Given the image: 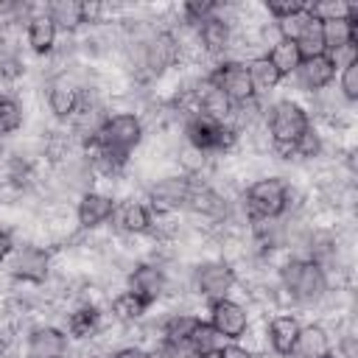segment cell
<instances>
[{"instance_id":"cell-1","label":"cell","mask_w":358,"mask_h":358,"mask_svg":"<svg viewBox=\"0 0 358 358\" xmlns=\"http://www.w3.org/2000/svg\"><path fill=\"white\" fill-rule=\"evenodd\" d=\"M280 282H282V291L299 305H310V302H316L327 294L324 268H319L308 257H291L280 268Z\"/></svg>"},{"instance_id":"cell-2","label":"cell","mask_w":358,"mask_h":358,"mask_svg":"<svg viewBox=\"0 0 358 358\" xmlns=\"http://www.w3.org/2000/svg\"><path fill=\"white\" fill-rule=\"evenodd\" d=\"M288 182L280 176H263L246 187V215L252 221H277L288 213Z\"/></svg>"},{"instance_id":"cell-3","label":"cell","mask_w":358,"mask_h":358,"mask_svg":"<svg viewBox=\"0 0 358 358\" xmlns=\"http://www.w3.org/2000/svg\"><path fill=\"white\" fill-rule=\"evenodd\" d=\"M143 140V120L131 112H117V115H106V120L101 123L98 134L87 143H95L103 151H112L117 157H126L134 151V145Z\"/></svg>"},{"instance_id":"cell-4","label":"cell","mask_w":358,"mask_h":358,"mask_svg":"<svg viewBox=\"0 0 358 358\" xmlns=\"http://www.w3.org/2000/svg\"><path fill=\"white\" fill-rule=\"evenodd\" d=\"M185 140H187V145H193L204 154H221L238 143V131L229 123H218L201 112H193L185 117Z\"/></svg>"},{"instance_id":"cell-5","label":"cell","mask_w":358,"mask_h":358,"mask_svg":"<svg viewBox=\"0 0 358 358\" xmlns=\"http://www.w3.org/2000/svg\"><path fill=\"white\" fill-rule=\"evenodd\" d=\"M308 126H310V117H308V112L296 101H277L268 109V137H271V145H294Z\"/></svg>"},{"instance_id":"cell-6","label":"cell","mask_w":358,"mask_h":358,"mask_svg":"<svg viewBox=\"0 0 358 358\" xmlns=\"http://www.w3.org/2000/svg\"><path fill=\"white\" fill-rule=\"evenodd\" d=\"M207 81L215 84L232 103H246V101L257 98L255 90H252V78H249L246 62H241V59H227V62H221V64L207 76Z\"/></svg>"},{"instance_id":"cell-7","label":"cell","mask_w":358,"mask_h":358,"mask_svg":"<svg viewBox=\"0 0 358 358\" xmlns=\"http://www.w3.org/2000/svg\"><path fill=\"white\" fill-rule=\"evenodd\" d=\"M190 190H193V176L176 173V176L157 179V182L148 187L151 213L159 215V213H173V210H179V207H187Z\"/></svg>"},{"instance_id":"cell-8","label":"cell","mask_w":358,"mask_h":358,"mask_svg":"<svg viewBox=\"0 0 358 358\" xmlns=\"http://www.w3.org/2000/svg\"><path fill=\"white\" fill-rule=\"evenodd\" d=\"M235 268L227 263V260H210V263H201L196 268V291L204 296V299H224L229 296V291L235 288Z\"/></svg>"},{"instance_id":"cell-9","label":"cell","mask_w":358,"mask_h":358,"mask_svg":"<svg viewBox=\"0 0 358 358\" xmlns=\"http://www.w3.org/2000/svg\"><path fill=\"white\" fill-rule=\"evenodd\" d=\"M210 324L227 338V341H241L246 327H249V313L243 305H238L235 299L224 296V299H213L210 302Z\"/></svg>"},{"instance_id":"cell-10","label":"cell","mask_w":358,"mask_h":358,"mask_svg":"<svg viewBox=\"0 0 358 358\" xmlns=\"http://www.w3.org/2000/svg\"><path fill=\"white\" fill-rule=\"evenodd\" d=\"M322 34H324L327 56H336L347 48H355V42H358V6H350L347 17L322 20Z\"/></svg>"},{"instance_id":"cell-11","label":"cell","mask_w":358,"mask_h":358,"mask_svg":"<svg viewBox=\"0 0 358 358\" xmlns=\"http://www.w3.org/2000/svg\"><path fill=\"white\" fill-rule=\"evenodd\" d=\"M115 199L106 193H95V190H84L78 204H76V221L81 229H95L101 224H106L115 213Z\"/></svg>"},{"instance_id":"cell-12","label":"cell","mask_w":358,"mask_h":358,"mask_svg":"<svg viewBox=\"0 0 358 358\" xmlns=\"http://www.w3.org/2000/svg\"><path fill=\"white\" fill-rule=\"evenodd\" d=\"M196 42L210 56L227 53L229 45H232V22L215 11V17H210V20H204V22L196 25Z\"/></svg>"},{"instance_id":"cell-13","label":"cell","mask_w":358,"mask_h":358,"mask_svg":"<svg viewBox=\"0 0 358 358\" xmlns=\"http://www.w3.org/2000/svg\"><path fill=\"white\" fill-rule=\"evenodd\" d=\"M112 221L120 232H129V235H148L154 232V213L148 204L143 201H123V204H115V213H112Z\"/></svg>"},{"instance_id":"cell-14","label":"cell","mask_w":358,"mask_h":358,"mask_svg":"<svg viewBox=\"0 0 358 358\" xmlns=\"http://www.w3.org/2000/svg\"><path fill=\"white\" fill-rule=\"evenodd\" d=\"M48 268H50V252L48 249H42V246H22L14 255L11 274L17 280H25V282H45Z\"/></svg>"},{"instance_id":"cell-15","label":"cell","mask_w":358,"mask_h":358,"mask_svg":"<svg viewBox=\"0 0 358 358\" xmlns=\"http://www.w3.org/2000/svg\"><path fill=\"white\" fill-rule=\"evenodd\" d=\"M165 285H168V277H165V271H162L159 266H154V263H140V266H134L131 274H129V291L137 294L140 299H145L148 305H154V302L162 296Z\"/></svg>"},{"instance_id":"cell-16","label":"cell","mask_w":358,"mask_h":358,"mask_svg":"<svg viewBox=\"0 0 358 358\" xmlns=\"http://www.w3.org/2000/svg\"><path fill=\"white\" fill-rule=\"evenodd\" d=\"M336 70H338V64L333 62V56L322 53V56H313V59H302V64L296 67V78L308 92H322L333 84Z\"/></svg>"},{"instance_id":"cell-17","label":"cell","mask_w":358,"mask_h":358,"mask_svg":"<svg viewBox=\"0 0 358 358\" xmlns=\"http://www.w3.org/2000/svg\"><path fill=\"white\" fill-rule=\"evenodd\" d=\"M25 352H28V358H64L67 355V336L50 324L34 327L28 333Z\"/></svg>"},{"instance_id":"cell-18","label":"cell","mask_w":358,"mask_h":358,"mask_svg":"<svg viewBox=\"0 0 358 358\" xmlns=\"http://www.w3.org/2000/svg\"><path fill=\"white\" fill-rule=\"evenodd\" d=\"M299 322L296 316H274L268 322V330H266V338H268V347L280 355V358H291L294 355V344H296V336H299Z\"/></svg>"},{"instance_id":"cell-19","label":"cell","mask_w":358,"mask_h":358,"mask_svg":"<svg viewBox=\"0 0 358 358\" xmlns=\"http://www.w3.org/2000/svg\"><path fill=\"white\" fill-rule=\"evenodd\" d=\"M56 34L59 28L53 25V20L48 17V11H39V14H31L28 17V25H25V39H28V48L39 56L50 53L56 48Z\"/></svg>"},{"instance_id":"cell-20","label":"cell","mask_w":358,"mask_h":358,"mask_svg":"<svg viewBox=\"0 0 358 358\" xmlns=\"http://www.w3.org/2000/svg\"><path fill=\"white\" fill-rule=\"evenodd\" d=\"M327 352H333L330 333L322 324H302L296 344H294V355L296 358H324Z\"/></svg>"},{"instance_id":"cell-21","label":"cell","mask_w":358,"mask_h":358,"mask_svg":"<svg viewBox=\"0 0 358 358\" xmlns=\"http://www.w3.org/2000/svg\"><path fill=\"white\" fill-rule=\"evenodd\" d=\"M187 207L204 218H224L227 215V199L210 187V185H199L193 182V190H190V199H187Z\"/></svg>"},{"instance_id":"cell-22","label":"cell","mask_w":358,"mask_h":358,"mask_svg":"<svg viewBox=\"0 0 358 358\" xmlns=\"http://www.w3.org/2000/svg\"><path fill=\"white\" fill-rule=\"evenodd\" d=\"M78 92L81 90L73 87L67 81V76L50 81V87H48V106H50V112L59 120H70V115L76 112V103H78Z\"/></svg>"},{"instance_id":"cell-23","label":"cell","mask_w":358,"mask_h":358,"mask_svg":"<svg viewBox=\"0 0 358 358\" xmlns=\"http://www.w3.org/2000/svg\"><path fill=\"white\" fill-rule=\"evenodd\" d=\"M294 42H296V48H299V56H302V59H313V56L327 53V50H324L322 20H319V17H313V14L308 11V17H305V22L299 25V31H296Z\"/></svg>"},{"instance_id":"cell-24","label":"cell","mask_w":358,"mask_h":358,"mask_svg":"<svg viewBox=\"0 0 358 358\" xmlns=\"http://www.w3.org/2000/svg\"><path fill=\"white\" fill-rule=\"evenodd\" d=\"M266 59L274 64V70H277L282 78H285V76H291V73H296V67L302 64L299 48H296V42H294V39H288V36L274 39V42H271V48H268V53H266Z\"/></svg>"},{"instance_id":"cell-25","label":"cell","mask_w":358,"mask_h":358,"mask_svg":"<svg viewBox=\"0 0 358 358\" xmlns=\"http://www.w3.org/2000/svg\"><path fill=\"white\" fill-rule=\"evenodd\" d=\"M199 316L193 313H171L165 322H162V341L171 344V347H187L193 330L199 327Z\"/></svg>"},{"instance_id":"cell-26","label":"cell","mask_w":358,"mask_h":358,"mask_svg":"<svg viewBox=\"0 0 358 358\" xmlns=\"http://www.w3.org/2000/svg\"><path fill=\"white\" fill-rule=\"evenodd\" d=\"M45 11L62 31H76L84 25V3L78 0H53L50 6H45Z\"/></svg>"},{"instance_id":"cell-27","label":"cell","mask_w":358,"mask_h":358,"mask_svg":"<svg viewBox=\"0 0 358 358\" xmlns=\"http://www.w3.org/2000/svg\"><path fill=\"white\" fill-rule=\"evenodd\" d=\"M246 70H249L252 90H255V95H257V98H260V95H266V92H271V90L282 81V76L274 70V64H271L266 56H252V59L246 62Z\"/></svg>"},{"instance_id":"cell-28","label":"cell","mask_w":358,"mask_h":358,"mask_svg":"<svg viewBox=\"0 0 358 358\" xmlns=\"http://www.w3.org/2000/svg\"><path fill=\"white\" fill-rule=\"evenodd\" d=\"M109 310H112V316H115L117 322H123V324H134V322H140L143 313L148 310V302L140 299V296L131 294V291H120V294L109 302Z\"/></svg>"},{"instance_id":"cell-29","label":"cell","mask_w":358,"mask_h":358,"mask_svg":"<svg viewBox=\"0 0 358 358\" xmlns=\"http://www.w3.org/2000/svg\"><path fill=\"white\" fill-rule=\"evenodd\" d=\"M101 330V313L92 305H81L67 316V333L76 338H92Z\"/></svg>"},{"instance_id":"cell-30","label":"cell","mask_w":358,"mask_h":358,"mask_svg":"<svg viewBox=\"0 0 358 358\" xmlns=\"http://www.w3.org/2000/svg\"><path fill=\"white\" fill-rule=\"evenodd\" d=\"M224 344H227V338H224L210 322H199V327L193 330V336H190V341H187V347H190L193 352L204 355V358L218 355V350H221Z\"/></svg>"},{"instance_id":"cell-31","label":"cell","mask_w":358,"mask_h":358,"mask_svg":"<svg viewBox=\"0 0 358 358\" xmlns=\"http://www.w3.org/2000/svg\"><path fill=\"white\" fill-rule=\"evenodd\" d=\"M22 126V106L14 98H0V137L14 134Z\"/></svg>"},{"instance_id":"cell-32","label":"cell","mask_w":358,"mask_h":358,"mask_svg":"<svg viewBox=\"0 0 358 358\" xmlns=\"http://www.w3.org/2000/svg\"><path fill=\"white\" fill-rule=\"evenodd\" d=\"M338 70H341V73H338V92H341V98H344L347 103L358 101V59L347 62V64L338 67Z\"/></svg>"},{"instance_id":"cell-33","label":"cell","mask_w":358,"mask_h":358,"mask_svg":"<svg viewBox=\"0 0 358 358\" xmlns=\"http://www.w3.org/2000/svg\"><path fill=\"white\" fill-rule=\"evenodd\" d=\"M308 6L310 3H305V0H268L266 3V11H268V17H274L277 22H282V20H291V17L305 14Z\"/></svg>"},{"instance_id":"cell-34","label":"cell","mask_w":358,"mask_h":358,"mask_svg":"<svg viewBox=\"0 0 358 358\" xmlns=\"http://www.w3.org/2000/svg\"><path fill=\"white\" fill-rule=\"evenodd\" d=\"M215 11H218V3H213V0H190L182 6L185 22H190V25H199V22L215 17Z\"/></svg>"},{"instance_id":"cell-35","label":"cell","mask_w":358,"mask_h":358,"mask_svg":"<svg viewBox=\"0 0 358 358\" xmlns=\"http://www.w3.org/2000/svg\"><path fill=\"white\" fill-rule=\"evenodd\" d=\"M294 154L302 157V159H313V157L322 154V137H319V131H316L313 126H308V129L299 134V140L294 143Z\"/></svg>"},{"instance_id":"cell-36","label":"cell","mask_w":358,"mask_h":358,"mask_svg":"<svg viewBox=\"0 0 358 358\" xmlns=\"http://www.w3.org/2000/svg\"><path fill=\"white\" fill-rule=\"evenodd\" d=\"M179 165H182V173L185 176H196L207 165V154L185 143V148H179Z\"/></svg>"},{"instance_id":"cell-37","label":"cell","mask_w":358,"mask_h":358,"mask_svg":"<svg viewBox=\"0 0 358 358\" xmlns=\"http://www.w3.org/2000/svg\"><path fill=\"white\" fill-rule=\"evenodd\" d=\"M215 358H255V352L252 350H246L243 344H238V341H227L221 350H218V355Z\"/></svg>"},{"instance_id":"cell-38","label":"cell","mask_w":358,"mask_h":358,"mask_svg":"<svg viewBox=\"0 0 358 358\" xmlns=\"http://www.w3.org/2000/svg\"><path fill=\"white\" fill-rule=\"evenodd\" d=\"M338 355L341 358H358V341H355L352 333H347V336L338 338Z\"/></svg>"},{"instance_id":"cell-39","label":"cell","mask_w":358,"mask_h":358,"mask_svg":"<svg viewBox=\"0 0 358 358\" xmlns=\"http://www.w3.org/2000/svg\"><path fill=\"white\" fill-rule=\"evenodd\" d=\"M112 358H151V352H145V350H140V347H123V350H117Z\"/></svg>"},{"instance_id":"cell-40","label":"cell","mask_w":358,"mask_h":358,"mask_svg":"<svg viewBox=\"0 0 358 358\" xmlns=\"http://www.w3.org/2000/svg\"><path fill=\"white\" fill-rule=\"evenodd\" d=\"M8 252H11V238H8V232L0 229V260H6Z\"/></svg>"},{"instance_id":"cell-41","label":"cell","mask_w":358,"mask_h":358,"mask_svg":"<svg viewBox=\"0 0 358 358\" xmlns=\"http://www.w3.org/2000/svg\"><path fill=\"white\" fill-rule=\"evenodd\" d=\"M173 358H204V355L193 352L190 347H176V355H173ZM210 358H215V355H210Z\"/></svg>"},{"instance_id":"cell-42","label":"cell","mask_w":358,"mask_h":358,"mask_svg":"<svg viewBox=\"0 0 358 358\" xmlns=\"http://www.w3.org/2000/svg\"><path fill=\"white\" fill-rule=\"evenodd\" d=\"M6 350H8V338H6V336H0V358L6 355Z\"/></svg>"},{"instance_id":"cell-43","label":"cell","mask_w":358,"mask_h":358,"mask_svg":"<svg viewBox=\"0 0 358 358\" xmlns=\"http://www.w3.org/2000/svg\"><path fill=\"white\" fill-rule=\"evenodd\" d=\"M324 358H336V352H327V355H324Z\"/></svg>"}]
</instances>
